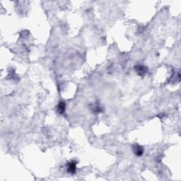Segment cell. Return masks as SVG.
Returning a JSON list of instances; mask_svg holds the SVG:
<instances>
[{
	"label": "cell",
	"mask_w": 181,
	"mask_h": 181,
	"mask_svg": "<svg viewBox=\"0 0 181 181\" xmlns=\"http://www.w3.org/2000/svg\"><path fill=\"white\" fill-rule=\"evenodd\" d=\"M134 70H135L136 72L137 73L138 75L139 76H144V75H146V72L148 71L147 67L144 66V65H137L134 67Z\"/></svg>",
	"instance_id": "obj_1"
},
{
	"label": "cell",
	"mask_w": 181,
	"mask_h": 181,
	"mask_svg": "<svg viewBox=\"0 0 181 181\" xmlns=\"http://www.w3.org/2000/svg\"><path fill=\"white\" fill-rule=\"evenodd\" d=\"M77 162L75 161H71L67 163V172L71 174L75 173L77 170Z\"/></svg>",
	"instance_id": "obj_2"
},
{
	"label": "cell",
	"mask_w": 181,
	"mask_h": 181,
	"mask_svg": "<svg viewBox=\"0 0 181 181\" xmlns=\"http://www.w3.org/2000/svg\"><path fill=\"white\" fill-rule=\"evenodd\" d=\"M132 151H133V153L136 156H141L143 154V153H144V149H143L142 146L136 144L132 146Z\"/></svg>",
	"instance_id": "obj_3"
},
{
	"label": "cell",
	"mask_w": 181,
	"mask_h": 181,
	"mask_svg": "<svg viewBox=\"0 0 181 181\" xmlns=\"http://www.w3.org/2000/svg\"><path fill=\"white\" fill-rule=\"evenodd\" d=\"M65 108H66V105H65V102L63 101H60V102L58 103L57 106V112L59 114H62L65 112Z\"/></svg>",
	"instance_id": "obj_4"
},
{
	"label": "cell",
	"mask_w": 181,
	"mask_h": 181,
	"mask_svg": "<svg viewBox=\"0 0 181 181\" xmlns=\"http://www.w3.org/2000/svg\"><path fill=\"white\" fill-rule=\"evenodd\" d=\"M91 109L93 110V111H94V113H97L102 111V108L97 104H94V106H92V108H91Z\"/></svg>",
	"instance_id": "obj_5"
}]
</instances>
